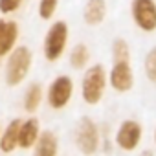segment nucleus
I'll return each mask as SVG.
<instances>
[{"label": "nucleus", "mask_w": 156, "mask_h": 156, "mask_svg": "<svg viewBox=\"0 0 156 156\" xmlns=\"http://www.w3.org/2000/svg\"><path fill=\"white\" fill-rule=\"evenodd\" d=\"M33 66V51L30 46H17L8 57H6V66H4V79L6 85L11 88L20 87L31 72Z\"/></svg>", "instance_id": "f03ea898"}, {"label": "nucleus", "mask_w": 156, "mask_h": 156, "mask_svg": "<svg viewBox=\"0 0 156 156\" xmlns=\"http://www.w3.org/2000/svg\"><path fill=\"white\" fill-rule=\"evenodd\" d=\"M70 41V26L66 20H53L42 39V57L48 62H57L64 57Z\"/></svg>", "instance_id": "7ed1b4c3"}, {"label": "nucleus", "mask_w": 156, "mask_h": 156, "mask_svg": "<svg viewBox=\"0 0 156 156\" xmlns=\"http://www.w3.org/2000/svg\"><path fill=\"white\" fill-rule=\"evenodd\" d=\"M108 13L107 0H87L83 6V20L90 28H98L105 22Z\"/></svg>", "instance_id": "9b49d317"}, {"label": "nucleus", "mask_w": 156, "mask_h": 156, "mask_svg": "<svg viewBox=\"0 0 156 156\" xmlns=\"http://www.w3.org/2000/svg\"><path fill=\"white\" fill-rule=\"evenodd\" d=\"M110 53H112V62L114 61H130V46L125 39L116 37L110 44Z\"/></svg>", "instance_id": "dca6fc26"}, {"label": "nucleus", "mask_w": 156, "mask_h": 156, "mask_svg": "<svg viewBox=\"0 0 156 156\" xmlns=\"http://www.w3.org/2000/svg\"><path fill=\"white\" fill-rule=\"evenodd\" d=\"M108 87L118 94H127L134 87V70L130 61H114L108 70Z\"/></svg>", "instance_id": "6e6552de"}, {"label": "nucleus", "mask_w": 156, "mask_h": 156, "mask_svg": "<svg viewBox=\"0 0 156 156\" xmlns=\"http://www.w3.org/2000/svg\"><path fill=\"white\" fill-rule=\"evenodd\" d=\"M20 28L17 20L0 17V59H6L19 44Z\"/></svg>", "instance_id": "1a4fd4ad"}, {"label": "nucleus", "mask_w": 156, "mask_h": 156, "mask_svg": "<svg viewBox=\"0 0 156 156\" xmlns=\"http://www.w3.org/2000/svg\"><path fill=\"white\" fill-rule=\"evenodd\" d=\"M24 0H0V15H13L22 8Z\"/></svg>", "instance_id": "6ab92c4d"}, {"label": "nucleus", "mask_w": 156, "mask_h": 156, "mask_svg": "<svg viewBox=\"0 0 156 156\" xmlns=\"http://www.w3.org/2000/svg\"><path fill=\"white\" fill-rule=\"evenodd\" d=\"M22 119L13 118L0 132V151L4 154H11L13 151L19 149V129H20Z\"/></svg>", "instance_id": "f8f14e48"}, {"label": "nucleus", "mask_w": 156, "mask_h": 156, "mask_svg": "<svg viewBox=\"0 0 156 156\" xmlns=\"http://www.w3.org/2000/svg\"><path fill=\"white\" fill-rule=\"evenodd\" d=\"M143 73L147 77V81L156 87V46H152L143 59Z\"/></svg>", "instance_id": "f3484780"}, {"label": "nucleus", "mask_w": 156, "mask_h": 156, "mask_svg": "<svg viewBox=\"0 0 156 156\" xmlns=\"http://www.w3.org/2000/svg\"><path fill=\"white\" fill-rule=\"evenodd\" d=\"M141 140H143V125L138 119L127 118V119L119 121V125L114 132V145L119 151L134 152L141 145Z\"/></svg>", "instance_id": "423d86ee"}, {"label": "nucleus", "mask_w": 156, "mask_h": 156, "mask_svg": "<svg viewBox=\"0 0 156 156\" xmlns=\"http://www.w3.org/2000/svg\"><path fill=\"white\" fill-rule=\"evenodd\" d=\"M73 143H75V149L83 156H96L101 151V145H103L101 127L90 116H83L75 125Z\"/></svg>", "instance_id": "20e7f679"}, {"label": "nucleus", "mask_w": 156, "mask_h": 156, "mask_svg": "<svg viewBox=\"0 0 156 156\" xmlns=\"http://www.w3.org/2000/svg\"><path fill=\"white\" fill-rule=\"evenodd\" d=\"M0 132H2V129H0Z\"/></svg>", "instance_id": "4be33fe9"}, {"label": "nucleus", "mask_w": 156, "mask_h": 156, "mask_svg": "<svg viewBox=\"0 0 156 156\" xmlns=\"http://www.w3.org/2000/svg\"><path fill=\"white\" fill-rule=\"evenodd\" d=\"M108 88V70L105 64L96 62L83 70L81 77V98L88 107H96L103 101Z\"/></svg>", "instance_id": "f257e3e1"}, {"label": "nucleus", "mask_w": 156, "mask_h": 156, "mask_svg": "<svg viewBox=\"0 0 156 156\" xmlns=\"http://www.w3.org/2000/svg\"><path fill=\"white\" fill-rule=\"evenodd\" d=\"M44 103V88L41 83H30L24 90V98H22V108L33 116L35 112H39L41 105Z\"/></svg>", "instance_id": "4468645a"}, {"label": "nucleus", "mask_w": 156, "mask_h": 156, "mask_svg": "<svg viewBox=\"0 0 156 156\" xmlns=\"http://www.w3.org/2000/svg\"><path fill=\"white\" fill-rule=\"evenodd\" d=\"M31 156H59V138L53 130H42L35 147L31 149Z\"/></svg>", "instance_id": "ddd939ff"}, {"label": "nucleus", "mask_w": 156, "mask_h": 156, "mask_svg": "<svg viewBox=\"0 0 156 156\" xmlns=\"http://www.w3.org/2000/svg\"><path fill=\"white\" fill-rule=\"evenodd\" d=\"M140 156H154V152L151 151V149H145V151H141V154Z\"/></svg>", "instance_id": "aec40b11"}, {"label": "nucleus", "mask_w": 156, "mask_h": 156, "mask_svg": "<svg viewBox=\"0 0 156 156\" xmlns=\"http://www.w3.org/2000/svg\"><path fill=\"white\" fill-rule=\"evenodd\" d=\"M90 48L85 44V42H77L70 48L68 51V62L73 70H85L90 66Z\"/></svg>", "instance_id": "2eb2a0df"}, {"label": "nucleus", "mask_w": 156, "mask_h": 156, "mask_svg": "<svg viewBox=\"0 0 156 156\" xmlns=\"http://www.w3.org/2000/svg\"><path fill=\"white\" fill-rule=\"evenodd\" d=\"M42 129H41V119L33 114L26 119H22L20 129H19V149L22 151H31L41 136Z\"/></svg>", "instance_id": "9d476101"}, {"label": "nucleus", "mask_w": 156, "mask_h": 156, "mask_svg": "<svg viewBox=\"0 0 156 156\" xmlns=\"http://www.w3.org/2000/svg\"><path fill=\"white\" fill-rule=\"evenodd\" d=\"M61 0H39L37 6V15L41 20H53L57 9H59Z\"/></svg>", "instance_id": "a211bd4d"}, {"label": "nucleus", "mask_w": 156, "mask_h": 156, "mask_svg": "<svg viewBox=\"0 0 156 156\" xmlns=\"http://www.w3.org/2000/svg\"><path fill=\"white\" fill-rule=\"evenodd\" d=\"M73 92H75V83L73 77L68 73H59L50 81V85L44 90V101L51 110H64L72 99H73Z\"/></svg>", "instance_id": "39448f33"}, {"label": "nucleus", "mask_w": 156, "mask_h": 156, "mask_svg": "<svg viewBox=\"0 0 156 156\" xmlns=\"http://www.w3.org/2000/svg\"><path fill=\"white\" fill-rule=\"evenodd\" d=\"M152 138H154V145H156V129H154V134H152Z\"/></svg>", "instance_id": "412c9836"}, {"label": "nucleus", "mask_w": 156, "mask_h": 156, "mask_svg": "<svg viewBox=\"0 0 156 156\" xmlns=\"http://www.w3.org/2000/svg\"><path fill=\"white\" fill-rule=\"evenodd\" d=\"M130 19L143 33L156 31V0H130Z\"/></svg>", "instance_id": "0eeeda50"}]
</instances>
